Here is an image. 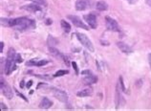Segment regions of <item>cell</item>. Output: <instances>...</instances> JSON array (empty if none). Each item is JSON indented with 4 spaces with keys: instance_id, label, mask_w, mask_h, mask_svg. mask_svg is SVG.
I'll use <instances>...</instances> for the list:
<instances>
[{
    "instance_id": "obj_1",
    "label": "cell",
    "mask_w": 151,
    "mask_h": 111,
    "mask_svg": "<svg viewBox=\"0 0 151 111\" xmlns=\"http://www.w3.org/2000/svg\"><path fill=\"white\" fill-rule=\"evenodd\" d=\"M1 25L5 27H12L18 31H25L36 28V22L28 17L1 18Z\"/></svg>"
},
{
    "instance_id": "obj_2",
    "label": "cell",
    "mask_w": 151,
    "mask_h": 111,
    "mask_svg": "<svg viewBox=\"0 0 151 111\" xmlns=\"http://www.w3.org/2000/svg\"><path fill=\"white\" fill-rule=\"evenodd\" d=\"M76 36H77V39H78V41L81 43V45H83L86 49L89 50L90 52H94V46H93L92 41L89 39V37H88L86 34H84L82 33H77Z\"/></svg>"
},
{
    "instance_id": "obj_3",
    "label": "cell",
    "mask_w": 151,
    "mask_h": 111,
    "mask_svg": "<svg viewBox=\"0 0 151 111\" xmlns=\"http://www.w3.org/2000/svg\"><path fill=\"white\" fill-rule=\"evenodd\" d=\"M0 88H1L2 94L7 98V99L11 100L14 97V92H12V89L11 88V86L9 85L7 82L4 81L3 78L1 77V83H0Z\"/></svg>"
},
{
    "instance_id": "obj_4",
    "label": "cell",
    "mask_w": 151,
    "mask_h": 111,
    "mask_svg": "<svg viewBox=\"0 0 151 111\" xmlns=\"http://www.w3.org/2000/svg\"><path fill=\"white\" fill-rule=\"evenodd\" d=\"M51 89L53 90V94L56 99H58L59 101H62V103H66L68 101V95L67 93L64 91V90H61V89H58V88H55V87H52Z\"/></svg>"
},
{
    "instance_id": "obj_5",
    "label": "cell",
    "mask_w": 151,
    "mask_h": 111,
    "mask_svg": "<svg viewBox=\"0 0 151 111\" xmlns=\"http://www.w3.org/2000/svg\"><path fill=\"white\" fill-rule=\"evenodd\" d=\"M105 25H106V29L111 32H119V27L118 22L115 19H113L112 17H105Z\"/></svg>"
},
{
    "instance_id": "obj_6",
    "label": "cell",
    "mask_w": 151,
    "mask_h": 111,
    "mask_svg": "<svg viewBox=\"0 0 151 111\" xmlns=\"http://www.w3.org/2000/svg\"><path fill=\"white\" fill-rule=\"evenodd\" d=\"M92 1L91 0H77L76 2V10L77 11H85L91 8Z\"/></svg>"
},
{
    "instance_id": "obj_7",
    "label": "cell",
    "mask_w": 151,
    "mask_h": 111,
    "mask_svg": "<svg viewBox=\"0 0 151 111\" xmlns=\"http://www.w3.org/2000/svg\"><path fill=\"white\" fill-rule=\"evenodd\" d=\"M67 18L69 20H71V22H73V24L75 26H77L78 28H81V29H84V30H88L89 29V27L85 25L82 22V20L80 19L78 17H76V15H68Z\"/></svg>"
},
{
    "instance_id": "obj_8",
    "label": "cell",
    "mask_w": 151,
    "mask_h": 111,
    "mask_svg": "<svg viewBox=\"0 0 151 111\" xmlns=\"http://www.w3.org/2000/svg\"><path fill=\"white\" fill-rule=\"evenodd\" d=\"M49 52H50V54H51L53 57H55L56 59H63V61L66 63V64L69 65V61H68L67 57H65L64 55H62V54L59 52L58 49H56L55 47H49Z\"/></svg>"
},
{
    "instance_id": "obj_9",
    "label": "cell",
    "mask_w": 151,
    "mask_h": 111,
    "mask_svg": "<svg viewBox=\"0 0 151 111\" xmlns=\"http://www.w3.org/2000/svg\"><path fill=\"white\" fill-rule=\"evenodd\" d=\"M83 19L85 20V22L88 24V26L92 29H96L97 28V17L95 14H85L83 17Z\"/></svg>"
},
{
    "instance_id": "obj_10",
    "label": "cell",
    "mask_w": 151,
    "mask_h": 111,
    "mask_svg": "<svg viewBox=\"0 0 151 111\" xmlns=\"http://www.w3.org/2000/svg\"><path fill=\"white\" fill-rule=\"evenodd\" d=\"M121 88L119 82L117 84V87H116V97H115V101H116V108H119V106L121 105V101H124V98H122L121 95Z\"/></svg>"
},
{
    "instance_id": "obj_11",
    "label": "cell",
    "mask_w": 151,
    "mask_h": 111,
    "mask_svg": "<svg viewBox=\"0 0 151 111\" xmlns=\"http://www.w3.org/2000/svg\"><path fill=\"white\" fill-rule=\"evenodd\" d=\"M22 9L25 11H28L30 12H40L42 10V7L36 3H33V4H30V5H26V6H23Z\"/></svg>"
},
{
    "instance_id": "obj_12",
    "label": "cell",
    "mask_w": 151,
    "mask_h": 111,
    "mask_svg": "<svg viewBox=\"0 0 151 111\" xmlns=\"http://www.w3.org/2000/svg\"><path fill=\"white\" fill-rule=\"evenodd\" d=\"M117 46L122 53L125 54V55H129V54L133 52V50H132V48L129 45H127V44L124 42H121V41H119V42L117 43Z\"/></svg>"
},
{
    "instance_id": "obj_13",
    "label": "cell",
    "mask_w": 151,
    "mask_h": 111,
    "mask_svg": "<svg viewBox=\"0 0 151 111\" xmlns=\"http://www.w3.org/2000/svg\"><path fill=\"white\" fill-rule=\"evenodd\" d=\"M82 81H83V83L86 84V85L94 84V83H96V82L97 81V76H95V75H93L92 73H91V74L85 76V77L82 79Z\"/></svg>"
},
{
    "instance_id": "obj_14",
    "label": "cell",
    "mask_w": 151,
    "mask_h": 111,
    "mask_svg": "<svg viewBox=\"0 0 151 111\" xmlns=\"http://www.w3.org/2000/svg\"><path fill=\"white\" fill-rule=\"evenodd\" d=\"M53 105V103L50 101L48 98H43L39 103V108L41 109H49Z\"/></svg>"
},
{
    "instance_id": "obj_15",
    "label": "cell",
    "mask_w": 151,
    "mask_h": 111,
    "mask_svg": "<svg viewBox=\"0 0 151 111\" xmlns=\"http://www.w3.org/2000/svg\"><path fill=\"white\" fill-rule=\"evenodd\" d=\"M93 94V89L92 88H85V89H82L80 91H78L77 93L78 97H89Z\"/></svg>"
},
{
    "instance_id": "obj_16",
    "label": "cell",
    "mask_w": 151,
    "mask_h": 111,
    "mask_svg": "<svg viewBox=\"0 0 151 111\" xmlns=\"http://www.w3.org/2000/svg\"><path fill=\"white\" fill-rule=\"evenodd\" d=\"M96 8H97V10H99V11H106L108 9V4L105 1L100 0V1L97 2Z\"/></svg>"
},
{
    "instance_id": "obj_17",
    "label": "cell",
    "mask_w": 151,
    "mask_h": 111,
    "mask_svg": "<svg viewBox=\"0 0 151 111\" xmlns=\"http://www.w3.org/2000/svg\"><path fill=\"white\" fill-rule=\"evenodd\" d=\"M58 43V40L53 36H49L48 39H47V44H48L49 47H55Z\"/></svg>"
},
{
    "instance_id": "obj_18",
    "label": "cell",
    "mask_w": 151,
    "mask_h": 111,
    "mask_svg": "<svg viewBox=\"0 0 151 111\" xmlns=\"http://www.w3.org/2000/svg\"><path fill=\"white\" fill-rule=\"evenodd\" d=\"M60 25H61V28L63 29V31L65 32V33H69V32L71 31V25L69 24L68 22H66L65 20H61Z\"/></svg>"
},
{
    "instance_id": "obj_19",
    "label": "cell",
    "mask_w": 151,
    "mask_h": 111,
    "mask_svg": "<svg viewBox=\"0 0 151 111\" xmlns=\"http://www.w3.org/2000/svg\"><path fill=\"white\" fill-rule=\"evenodd\" d=\"M29 1H32L33 3H36L40 6H43V7H47V2L46 0H29Z\"/></svg>"
},
{
    "instance_id": "obj_20",
    "label": "cell",
    "mask_w": 151,
    "mask_h": 111,
    "mask_svg": "<svg viewBox=\"0 0 151 111\" xmlns=\"http://www.w3.org/2000/svg\"><path fill=\"white\" fill-rule=\"evenodd\" d=\"M69 71L68 70H58V72L55 73L54 77H62V76H64L66 74H68Z\"/></svg>"
},
{
    "instance_id": "obj_21",
    "label": "cell",
    "mask_w": 151,
    "mask_h": 111,
    "mask_svg": "<svg viewBox=\"0 0 151 111\" xmlns=\"http://www.w3.org/2000/svg\"><path fill=\"white\" fill-rule=\"evenodd\" d=\"M119 84H121V90L124 93H126V89H125V87H124V80H122V77H119Z\"/></svg>"
},
{
    "instance_id": "obj_22",
    "label": "cell",
    "mask_w": 151,
    "mask_h": 111,
    "mask_svg": "<svg viewBox=\"0 0 151 111\" xmlns=\"http://www.w3.org/2000/svg\"><path fill=\"white\" fill-rule=\"evenodd\" d=\"M47 63H49V61H47V59H43V61H38L36 63V66H43L47 64Z\"/></svg>"
},
{
    "instance_id": "obj_23",
    "label": "cell",
    "mask_w": 151,
    "mask_h": 111,
    "mask_svg": "<svg viewBox=\"0 0 151 111\" xmlns=\"http://www.w3.org/2000/svg\"><path fill=\"white\" fill-rule=\"evenodd\" d=\"M38 61H36V59H31L30 61H28L26 64L27 65H36V63Z\"/></svg>"
},
{
    "instance_id": "obj_24",
    "label": "cell",
    "mask_w": 151,
    "mask_h": 111,
    "mask_svg": "<svg viewBox=\"0 0 151 111\" xmlns=\"http://www.w3.org/2000/svg\"><path fill=\"white\" fill-rule=\"evenodd\" d=\"M72 65H73V67H74V69H75V71H76V74L77 75H78V65H77V63H76L75 61H73L72 62Z\"/></svg>"
},
{
    "instance_id": "obj_25",
    "label": "cell",
    "mask_w": 151,
    "mask_h": 111,
    "mask_svg": "<svg viewBox=\"0 0 151 111\" xmlns=\"http://www.w3.org/2000/svg\"><path fill=\"white\" fill-rule=\"evenodd\" d=\"M15 61H16L17 63L22 62V58L20 57L19 54H16V57H15Z\"/></svg>"
},
{
    "instance_id": "obj_26",
    "label": "cell",
    "mask_w": 151,
    "mask_h": 111,
    "mask_svg": "<svg viewBox=\"0 0 151 111\" xmlns=\"http://www.w3.org/2000/svg\"><path fill=\"white\" fill-rule=\"evenodd\" d=\"M14 91H15V92H16V94L18 95V96H19V97H21V98H22V99H23L24 101H27V99H26V97H25V96H23V95H22V94H20V93H19V92H18L17 90H15V89H14Z\"/></svg>"
},
{
    "instance_id": "obj_27",
    "label": "cell",
    "mask_w": 151,
    "mask_h": 111,
    "mask_svg": "<svg viewBox=\"0 0 151 111\" xmlns=\"http://www.w3.org/2000/svg\"><path fill=\"white\" fill-rule=\"evenodd\" d=\"M3 48H4V42L1 41L0 42V53H3Z\"/></svg>"
},
{
    "instance_id": "obj_28",
    "label": "cell",
    "mask_w": 151,
    "mask_h": 111,
    "mask_svg": "<svg viewBox=\"0 0 151 111\" xmlns=\"http://www.w3.org/2000/svg\"><path fill=\"white\" fill-rule=\"evenodd\" d=\"M91 73H92V72L89 71V70H85V71L81 72V74H82V75H89V74H91Z\"/></svg>"
},
{
    "instance_id": "obj_29",
    "label": "cell",
    "mask_w": 151,
    "mask_h": 111,
    "mask_svg": "<svg viewBox=\"0 0 151 111\" xmlns=\"http://www.w3.org/2000/svg\"><path fill=\"white\" fill-rule=\"evenodd\" d=\"M0 105H1V110H6V109H7V106H6L5 105V104L4 103H0Z\"/></svg>"
},
{
    "instance_id": "obj_30",
    "label": "cell",
    "mask_w": 151,
    "mask_h": 111,
    "mask_svg": "<svg viewBox=\"0 0 151 111\" xmlns=\"http://www.w3.org/2000/svg\"><path fill=\"white\" fill-rule=\"evenodd\" d=\"M32 84H33V81H30L27 83V87H28V88H30L31 86H32Z\"/></svg>"
},
{
    "instance_id": "obj_31",
    "label": "cell",
    "mask_w": 151,
    "mask_h": 111,
    "mask_svg": "<svg viewBox=\"0 0 151 111\" xmlns=\"http://www.w3.org/2000/svg\"><path fill=\"white\" fill-rule=\"evenodd\" d=\"M128 1H129L130 4H135V3L138 2V0H128Z\"/></svg>"
},
{
    "instance_id": "obj_32",
    "label": "cell",
    "mask_w": 151,
    "mask_h": 111,
    "mask_svg": "<svg viewBox=\"0 0 151 111\" xmlns=\"http://www.w3.org/2000/svg\"><path fill=\"white\" fill-rule=\"evenodd\" d=\"M146 4L149 6V7H151V0H146Z\"/></svg>"
},
{
    "instance_id": "obj_33",
    "label": "cell",
    "mask_w": 151,
    "mask_h": 111,
    "mask_svg": "<svg viewBox=\"0 0 151 111\" xmlns=\"http://www.w3.org/2000/svg\"><path fill=\"white\" fill-rule=\"evenodd\" d=\"M148 61H149V65H150V68H151V53L149 54V56H148Z\"/></svg>"
},
{
    "instance_id": "obj_34",
    "label": "cell",
    "mask_w": 151,
    "mask_h": 111,
    "mask_svg": "<svg viewBox=\"0 0 151 111\" xmlns=\"http://www.w3.org/2000/svg\"><path fill=\"white\" fill-rule=\"evenodd\" d=\"M46 24H52V20H50V19H48V20H47V22H46Z\"/></svg>"
},
{
    "instance_id": "obj_35",
    "label": "cell",
    "mask_w": 151,
    "mask_h": 111,
    "mask_svg": "<svg viewBox=\"0 0 151 111\" xmlns=\"http://www.w3.org/2000/svg\"><path fill=\"white\" fill-rule=\"evenodd\" d=\"M23 83H24V81H21V84H20V86H21V87H23V86H24V84H23Z\"/></svg>"
}]
</instances>
